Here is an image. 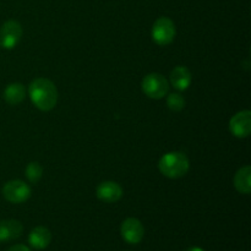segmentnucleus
Listing matches in <instances>:
<instances>
[{
	"label": "nucleus",
	"mask_w": 251,
	"mask_h": 251,
	"mask_svg": "<svg viewBox=\"0 0 251 251\" xmlns=\"http://www.w3.org/2000/svg\"><path fill=\"white\" fill-rule=\"evenodd\" d=\"M32 103L42 112H49L58 103V90L53 81L46 77L34 78L28 86Z\"/></svg>",
	"instance_id": "1"
},
{
	"label": "nucleus",
	"mask_w": 251,
	"mask_h": 251,
	"mask_svg": "<svg viewBox=\"0 0 251 251\" xmlns=\"http://www.w3.org/2000/svg\"><path fill=\"white\" fill-rule=\"evenodd\" d=\"M159 172L169 179H179L186 176L190 169V161L183 152L173 151L163 154L158 162Z\"/></svg>",
	"instance_id": "2"
},
{
	"label": "nucleus",
	"mask_w": 251,
	"mask_h": 251,
	"mask_svg": "<svg viewBox=\"0 0 251 251\" xmlns=\"http://www.w3.org/2000/svg\"><path fill=\"white\" fill-rule=\"evenodd\" d=\"M142 92L152 100H162L169 92V82L158 73L147 74L141 82Z\"/></svg>",
	"instance_id": "3"
},
{
	"label": "nucleus",
	"mask_w": 251,
	"mask_h": 251,
	"mask_svg": "<svg viewBox=\"0 0 251 251\" xmlns=\"http://www.w3.org/2000/svg\"><path fill=\"white\" fill-rule=\"evenodd\" d=\"M152 39L156 42L158 46H168L174 41L176 34V25L173 20L169 17L162 16L156 20V22L152 26Z\"/></svg>",
	"instance_id": "4"
},
{
	"label": "nucleus",
	"mask_w": 251,
	"mask_h": 251,
	"mask_svg": "<svg viewBox=\"0 0 251 251\" xmlns=\"http://www.w3.org/2000/svg\"><path fill=\"white\" fill-rule=\"evenodd\" d=\"M1 193L5 200L11 203L26 202L32 195V190L28 184L20 179H14L5 183Z\"/></svg>",
	"instance_id": "5"
},
{
	"label": "nucleus",
	"mask_w": 251,
	"mask_h": 251,
	"mask_svg": "<svg viewBox=\"0 0 251 251\" xmlns=\"http://www.w3.org/2000/svg\"><path fill=\"white\" fill-rule=\"evenodd\" d=\"M22 26L16 20L4 22L0 28V47L5 49H14L22 37Z\"/></svg>",
	"instance_id": "6"
},
{
	"label": "nucleus",
	"mask_w": 251,
	"mask_h": 251,
	"mask_svg": "<svg viewBox=\"0 0 251 251\" xmlns=\"http://www.w3.org/2000/svg\"><path fill=\"white\" fill-rule=\"evenodd\" d=\"M122 238L129 244H139L144 239L145 228L141 221L135 217H129L123 221L120 227Z\"/></svg>",
	"instance_id": "7"
},
{
	"label": "nucleus",
	"mask_w": 251,
	"mask_h": 251,
	"mask_svg": "<svg viewBox=\"0 0 251 251\" xmlns=\"http://www.w3.org/2000/svg\"><path fill=\"white\" fill-rule=\"evenodd\" d=\"M229 131L238 139H245L251 132V112L242 110L229 120Z\"/></svg>",
	"instance_id": "8"
},
{
	"label": "nucleus",
	"mask_w": 251,
	"mask_h": 251,
	"mask_svg": "<svg viewBox=\"0 0 251 251\" xmlns=\"http://www.w3.org/2000/svg\"><path fill=\"white\" fill-rule=\"evenodd\" d=\"M96 195L100 201L107 203H114L122 199L123 188L117 183V181H103L97 186Z\"/></svg>",
	"instance_id": "9"
},
{
	"label": "nucleus",
	"mask_w": 251,
	"mask_h": 251,
	"mask_svg": "<svg viewBox=\"0 0 251 251\" xmlns=\"http://www.w3.org/2000/svg\"><path fill=\"white\" fill-rule=\"evenodd\" d=\"M24 232V226L16 220L0 221V243L10 242L21 237Z\"/></svg>",
	"instance_id": "10"
},
{
	"label": "nucleus",
	"mask_w": 251,
	"mask_h": 251,
	"mask_svg": "<svg viewBox=\"0 0 251 251\" xmlns=\"http://www.w3.org/2000/svg\"><path fill=\"white\" fill-rule=\"evenodd\" d=\"M51 242V233L48 228L43 226L33 228L28 234V243L33 249L43 250L49 247Z\"/></svg>",
	"instance_id": "11"
},
{
	"label": "nucleus",
	"mask_w": 251,
	"mask_h": 251,
	"mask_svg": "<svg viewBox=\"0 0 251 251\" xmlns=\"http://www.w3.org/2000/svg\"><path fill=\"white\" fill-rule=\"evenodd\" d=\"M171 83L176 90L186 91L191 85L193 75L186 66H176L171 73Z\"/></svg>",
	"instance_id": "12"
},
{
	"label": "nucleus",
	"mask_w": 251,
	"mask_h": 251,
	"mask_svg": "<svg viewBox=\"0 0 251 251\" xmlns=\"http://www.w3.org/2000/svg\"><path fill=\"white\" fill-rule=\"evenodd\" d=\"M26 97V88L22 83H10L4 90V100L10 105H16L21 103Z\"/></svg>",
	"instance_id": "13"
},
{
	"label": "nucleus",
	"mask_w": 251,
	"mask_h": 251,
	"mask_svg": "<svg viewBox=\"0 0 251 251\" xmlns=\"http://www.w3.org/2000/svg\"><path fill=\"white\" fill-rule=\"evenodd\" d=\"M234 186L240 194L248 195L251 191V167L244 166L235 173Z\"/></svg>",
	"instance_id": "14"
},
{
	"label": "nucleus",
	"mask_w": 251,
	"mask_h": 251,
	"mask_svg": "<svg viewBox=\"0 0 251 251\" xmlns=\"http://www.w3.org/2000/svg\"><path fill=\"white\" fill-rule=\"evenodd\" d=\"M25 173H26L27 179H28L31 183L36 184L41 180L42 176H43V168H42V166L38 162H31V163L26 167Z\"/></svg>",
	"instance_id": "15"
},
{
	"label": "nucleus",
	"mask_w": 251,
	"mask_h": 251,
	"mask_svg": "<svg viewBox=\"0 0 251 251\" xmlns=\"http://www.w3.org/2000/svg\"><path fill=\"white\" fill-rule=\"evenodd\" d=\"M185 98L180 93L174 92L168 95V97H167V105L173 112H180V110H183L185 108Z\"/></svg>",
	"instance_id": "16"
},
{
	"label": "nucleus",
	"mask_w": 251,
	"mask_h": 251,
	"mask_svg": "<svg viewBox=\"0 0 251 251\" xmlns=\"http://www.w3.org/2000/svg\"><path fill=\"white\" fill-rule=\"evenodd\" d=\"M7 251H31L29 248H27L26 245L24 244H16V245H12Z\"/></svg>",
	"instance_id": "17"
},
{
	"label": "nucleus",
	"mask_w": 251,
	"mask_h": 251,
	"mask_svg": "<svg viewBox=\"0 0 251 251\" xmlns=\"http://www.w3.org/2000/svg\"><path fill=\"white\" fill-rule=\"evenodd\" d=\"M186 251H205L202 249V248H199V247H191V248H189L188 250Z\"/></svg>",
	"instance_id": "18"
},
{
	"label": "nucleus",
	"mask_w": 251,
	"mask_h": 251,
	"mask_svg": "<svg viewBox=\"0 0 251 251\" xmlns=\"http://www.w3.org/2000/svg\"><path fill=\"white\" fill-rule=\"evenodd\" d=\"M127 251H130V250H127Z\"/></svg>",
	"instance_id": "19"
}]
</instances>
